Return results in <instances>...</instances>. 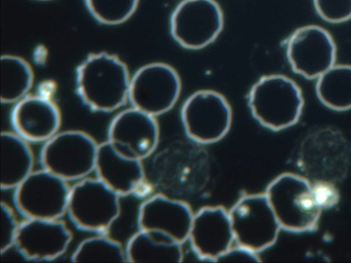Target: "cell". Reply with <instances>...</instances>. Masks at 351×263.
I'll use <instances>...</instances> for the list:
<instances>
[{
    "label": "cell",
    "mask_w": 351,
    "mask_h": 263,
    "mask_svg": "<svg viewBox=\"0 0 351 263\" xmlns=\"http://www.w3.org/2000/svg\"><path fill=\"white\" fill-rule=\"evenodd\" d=\"M34 155L28 142L16 133L1 134V188L15 189L32 171Z\"/></svg>",
    "instance_id": "obj_18"
},
{
    "label": "cell",
    "mask_w": 351,
    "mask_h": 263,
    "mask_svg": "<svg viewBox=\"0 0 351 263\" xmlns=\"http://www.w3.org/2000/svg\"><path fill=\"white\" fill-rule=\"evenodd\" d=\"M265 194L281 229L301 233L317 228L322 208L304 177L282 173L270 182Z\"/></svg>",
    "instance_id": "obj_2"
},
{
    "label": "cell",
    "mask_w": 351,
    "mask_h": 263,
    "mask_svg": "<svg viewBox=\"0 0 351 263\" xmlns=\"http://www.w3.org/2000/svg\"><path fill=\"white\" fill-rule=\"evenodd\" d=\"M315 90L319 101L328 108L351 109V65H333L318 77Z\"/></svg>",
    "instance_id": "obj_20"
},
{
    "label": "cell",
    "mask_w": 351,
    "mask_h": 263,
    "mask_svg": "<svg viewBox=\"0 0 351 263\" xmlns=\"http://www.w3.org/2000/svg\"><path fill=\"white\" fill-rule=\"evenodd\" d=\"M34 82L30 65L20 57L5 55L1 58V101L16 103L27 96Z\"/></svg>",
    "instance_id": "obj_21"
},
{
    "label": "cell",
    "mask_w": 351,
    "mask_h": 263,
    "mask_svg": "<svg viewBox=\"0 0 351 263\" xmlns=\"http://www.w3.org/2000/svg\"><path fill=\"white\" fill-rule=\"evenodd\" d=\"M139 0H85L90 14L105 25H119L135 12Z\"/></svg>",
    "instance_id": "obj_23"
},
{
    "label": "cell",
    "mask_w": 351,
    "mask_h": 263,
    "mask_svg": "<svg viewBox=\"0 0 351 263\" xmlns=\"http://www.w3.org/2000/svg\"><path fill=\"white\" fill-rule=\"evenodd\" d=\"M95 171L121 197L140 193L145 186L142 161L121 155L108 140L99 145Z\"/></svg>",
    "instance_id": "obj_17"
},
{
    "label": "cell",
    "mask_w": 351,
    "mask_h": 263,
    "mask_svg": "<svg viewBox=\"0 0 351 263\" xmlns=\"http://www.w3.org/2000/svg\"><path fill=\"white\" fill-rule=\"evenodd\" d=\"M336 53L330 33L314 25L297 29L287 45V57L292 70L308 79L318 78L332 67Z\"/></svg>",
    "instance_id": "obj_11"
},
{
    "label": "cell",
    "mask_w": 351,
    "mask_h": 263,
    "mask_svg": "<svg viewBox=\"0 0 351 263\" xmlns=\"http://www.w3.org/2000/svg\"><path fill=\"white\" fill-rule=\"evenodd\" d=\"M194 214L185 203L156 195L140 205L138 229L165 235L182 244L189 239Z\"/></svg>",
    "instance_id": "obj_14"
},
{
    "label": "cell",
    "mask_w": 351,
    "mask_h": 263,
    "mask_svg": "<svg viewBox=\"0 0 351 263\" xmlns=\"http://www.w3.org/2000/svg\"><path fill=\"white\" fill-rule=\"evenodd\" d=\"M315 9L324 21L331 23L351 18V0H313Z\"/></svg>",
    "instance_id": "obj_24"
},
{
    "label": "cell",
    "mask_w": 351,
    "mask_h": 263,
    "mask_svg": "<svg viewBox=\"0 0 351 263\" xmlns=\"http://www.w3.org/2000/svg\"><path fill=\"white\" fill-rule=\"evenodd\" d=\"M10 121L15 133L27 142H45L58 133L61 114L49 99L27 95L16 102Z\"/></svg>",
    "instance_id": "obj_16"
},
{
    "label": "cell",
    "mask_w": 351,
    "mask_h": 263,
    "mask_svg": "<svg viewBox=\"0 0 351 263\" xmlns=\"http://www.w3.org/2000/svg\"><path fill=\"white\" fill-rule=\"evenodd\" d=\"M223 27V12L215 0H184L174 9L170 19L172 37L189 49L208 46Z\"/></svg>",
    "instance_id": "obj_10"
},
{
    "label": "cell",
    "mask_w": 351,
    "mask_h": 263,
    "mask_svg": "<svg viewBox=\"0 0 351 263\" xmlns=\"http://www.w3.org/2000/svg\"><path fill=\"white\" fill-rule=\"evenodd\" d=\"M130 79L125 64L106 52L92 53L79 65L76 88L82 101L93 111H114L128 100Z\"/></svg>",
    "instance_id": "obj_1"
},
{
    "label": "cell",
    "mask_w": 351,
    "mask_h": 263,
    "mask_svg": "<svg viewBox=\"0 0 351 263\" xmlns=\"http://www.w3.org/2000/svg\"><path fill=\"white\" fill-rule=\"evenodd\" d=\"M202 259L216 262L234 242L228 212L223 207H206L194 214L189 239Z\"/></svg>",
    "instance_id": "obj_15"
},
{
    "label": "cell",
    "mask_w": 351,
    "mask_h": 263,
    "mask_svg": "<svg viewBox=\"0 0 351 263\" xmlns=\"http://www.w3.org/2000/svg\"><path fill=\"white\" fill-rule=\"evenodd\" d=\"M181 118L189 138L200 143H213L228 132L232 110L221 94L212 90H201L185 101Z\"/></svg>",
    "instance_id": "obj_9"
},
{
    "label": "cell",
    "mask_w": 351,
    "mask_h": 263,
    "mask_svg": "<svg viewBox=\"0 0 351 263\" xmlns=\"http://www.w3.org/2000/svg\"><path fill=\"white\" fill-rule=\"evenodd\" d=\"M74 262H128L125 249L117 240L98 235L82 240L71 256Z\"/></svg>",
    "instance_id": "obj_22"
},
{
    "label": "cell",
    "mask_w": 351,
    "mask_h": 263,
    "mask_svg": "<svg viewBox=\"0 0 351 263\" xmlns=\"http://www.w3.org/2000/svg\"><path fill=\"white\" fill-rule=\"evenodd\" d=\"M181 245L161 234L138 229L125 247L128 262H181Z\"/></svg>",
    "instance_id": "obj_19"
},
{
    "label": "cell",
    "mask_w": 351,
    "mask_h": 263,
    "mask_svg": "<svg viewBox=\"0 0 351 263\" xmlns=\"http://www.w3.org/2000/svg\"><path fill=\"white\" fill-rule=\"evenodd\" d=\"M99 145L78 130L58 132L40 151L43 168L66 181L80 180L95 171Z\"/></svg>",
    "instance_id": "obj_5"
},
{
    "label": "cell",
    "mask_w": 351,
    "mask_h": 263,
    "mask_svg": "<svg viewBox=\"0 0 351 263\" xmlns=\"http://www.w3.org/2000/svg\"><path fill=\"white\" fill-rule=\"evenodd\" d=\"M315 198L322 209H329L339 201V196L335 187L326 181H318L312 185Z\"/></svg>",
    "instance_id": "obj_26"
},
{
    "label": "cell",
    "mask_w": 351,
    "mask_h": 263,
    "mask_svg": "<svg viewBox=\"0 0 351 263\" xmlns=\"http://www.w3.org/2000/svg\"><path fill=\"white\" fill-rule=\"evenodd\" d=\"M181 82L170 65L155 62L140 68L130 79L128 101L154 116L169 111L177 101Z\"/></svg>",
    "instance_id": "obj_8"
},
{
    "label": "cell",
    "mask_w": 351,
    "mask_h": 263,
    "mask_svg": "<svg viewBox=\"0 0 351 263\" xmlns=\"http://www.w3.org/2000/svg\"><path fill=\"white\" fill-rule=\"evenodd\" d=\"M20 223L12 210L5 203H1V254L14 247Z\"/></svg>",
    "instance_id": "obj_25"
},
{
    "label": "cell",
    "mask_w": 351,
    "mask_h": 263,
    "mask_svg": "<svg viewBox=\"0 0 351 263\" xmlns=\"http://www.w3.org/2000/svg\"><path fill=\"white\" fill-rule=\"evenodd\" d=\"M257 253L240 245L232 246L219 256L216 262H258L261 261Z\"/></svg>",
    "instance_id": "obj_27"
},
{
    "label": "cell",
    "mask_w": 351,
    "mask_h": 263,
    "mask_svg": "<svg viewBox=\"0 0 351 263\" xmlns=\"http://www.w3.org/2000/svg\"><path fill=\"white\" fill-rule=\"evenodd\" d=\"M248 105L254 118L262 125L279 131L298 121L304 98L293 80L282 75H270L262 77L252 86Z\"/></svg>",
    "instance_id": "obj_3"
},
{
    "label": "cell",
    "mask_w": 351,
    "mask_h": 263,
    "mask_svg": "<svg viewBox=\"0 0 351 263\" xmlns=\"http://www.w3.org/2000/svg\"><path fill=\"white\" fill-rule=\"evenodd\" d=\"M228 213L238 245L258 253L276 242L281 227L265 194L241 197Z\"/></svg>",
    "instance_id": "obj_6"
},
{
    "label": "cell",
    "mask_w": 351,
    "mask_h": 263,
    "mask_svg": "<svg viewBox=\"0 0 351 263\" xmlns=\"http://www.w3.org/2000/svg\"><path fill=\"white\" fill-rule=\"evenodd\" d=\"M71 240L60 219L26 218L20 223L14 247L27 260L51 261L66 251Z\"/></svg>",
    "instance_id": "obj_13"
},
{
    "label": "cell",
    "mask_w": 351,
    "mask_h": 263,
    "mask_svg": "<svg viewBox=\"0 0 351 263\" xmlns=\"http://www.w3.org/2000/svg\"><path fill=\"white\" fill-rule=\"evenodd\" d=\"M121 196L97 178L71 187L66 214L81 229L104 234L121 213Z\"/></svg>",
    "instance_id": "obj_4"
},
{
    "label": "cell",
    "mask_w": 351,
    "mask_h": 263,
    "mask_svg": "<svg viewBox=\"0 0 351 263\" xmlns=\"http://www.w3.org/2000/svg\"><path fill=\"white\" fill-rule=\"evenodd\" d=\"M38 1H50V0H38Z\"/></svg>",
    "instance_id": "obj_28"
},
{
    "label": "cell",
    "mask_w": 351,
    "mask_h": 263,
    "mask_svg": "<svg viewBox=\"0 0 351 263\" xmlns=\"http://www.w3.org/2000/svg\"><path fill=\"white\" fill-rule=\"evenodd\" d=\"M14 190L15 206L26 218L60 219L66 214L68 181L43 168L33 171Z\"/></svg>",
    "instance_id": "obj_7"
},
{
    "label": "cell",
    "mask_w": 351,
    "mask_h": 263,
    "mask_svg": "<svg viewBox=\"0 0 351 263\" xmlns=\"http://www.w3.org/2000/svg\"><path fill=\"white\" fill-rule=\"evenodd\" d=\"M159 127L155 116L132 107L111 121L108 141L121 155L142 161L156 148Z\"/></svg>",
    "instance_id": "obj_12"
}]
</instances>
